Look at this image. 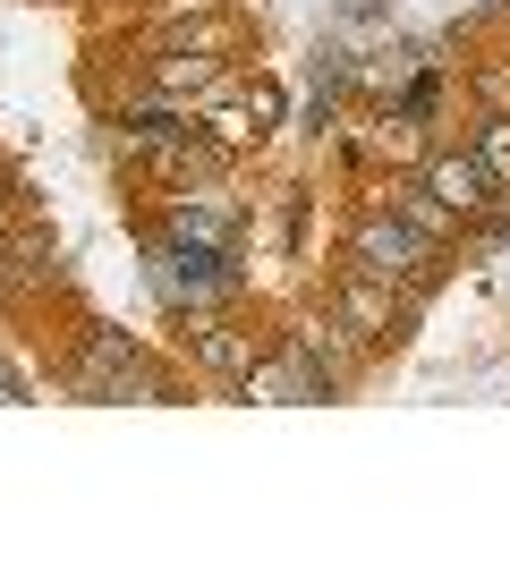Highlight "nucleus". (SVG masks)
<instances>
[{
    "label": "nucleus",
    "mask_w": 510,
    "mask_h": 569,
    "mask_svg": "<svg viewBox=\"0 0 510 569\" xmlns=\"http://www.w3.org/2000/svg\"><path fill=\"white\" fill-rule=\"evenodd\" d=\"M426 196H434L442 213H477V204H486V170H477V153L434 162V170H426Z\"/></svg>",
    "instance_id": "3"
},
{
    "label": "nucleus",
    "mask_w": 510,
    "mask_h": 569,
    "mask_svg": "<svg viewBox=\"0 0 510 569\" xmlns=\"http://www.w3.org/2000/svg\"><path fill=\"white\" fill-rule=\"evenodd\" d=\"M77 391H102V400H120V391H162V375H153V357L137 349V340L94 332V340H86V357H77Z\"/></svg>",
    "instance_id": "1"
},
{
    "label": "nucleus",
    "mask_w": 510,
    "mask_h": 569,
    "mask_svg": "<svg viewBox=\"0 0 510 569\" xmlns=\"http://www.w3.org/2000/svg\"><path fill=\"white\" fill-rule=\"evenodd\" d=\"M477 170H486V179H510V119H493V128H486V144H477Z\"/></svg>",
    "instance_id": "6"
},
{
    "label": "nucleus",
    "mask_w": 510,
    "mask_h": 569,
    "mask_svg": "<svg viewBox=\"0 0 510 569\" xmlns=\"http://www.w3.org/2000/svg\"><path fill=\"white\" fill-rule=\"evenodd\" d=\"M204 77H213V60H204V51H179V60H162V94H196Z\"/></svg>",
    "instance_id": "5"
},
{
    "label": "nucleus",
    "mask_w": 510,
    "mask_h": 569,
    "mask_svg": "<svg viewBox=\"0 0 510 569\" xmlns=\"http://www.w3.org/2000/svg\"><path fill=\"white\" fill-rule=\"evenodd\" d=\"M340 315H349V332L366 340V332H383V315H391V307H383V289H374V281H358L349 298H340Z\"/></svg>",
    "instance_id": "4"
},
{
    "label": "nucleus",
    "mask_w": 510,
    "mask_h": 569,
    "mask_svg": "<svg viewBox=\"0 0 510 569\" xmlns=\"http://www.w3.org/2000/svg\"><path fill=\"white\" fill-rule=\"evenodd\" d=\"M426 263V230L417 221H366L358 230V272L366 281H409Z\"/></svg>",
    "instance_id": "2"
}]
</instances>
